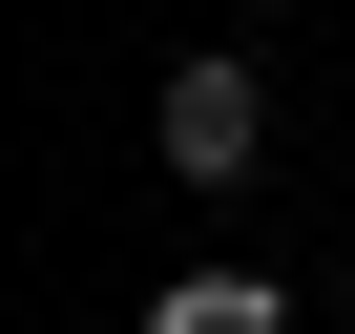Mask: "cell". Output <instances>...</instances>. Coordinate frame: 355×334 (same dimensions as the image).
<instances>
[{"label":"cell","instance_id":"obj_2","mask_svg":"<svg viewBox=\"0 0 355 334\" xmlns=\"http://www.w3.org/2000/svg\"><path fill=\"white\" fill-rule=\"evenodd\" d=\"M146 334H293L272 272H189V292H146Z\"/></svg>","mask_w":355,"mask_h":334},{"label":"cell","instance_id":"obj_1","mask_svg":"<svg viewBox=\"0 0 355 334\" xmlns=\"http://www.w3.org/2000/svg\"><path fill=\"white\" fill-rule=\"evenodd\" d=\"M146 146H167V188H251V167H272V84H251V63H189Z\"/></svg>","mask_w":355,"mask_h":334}]
</instances>
